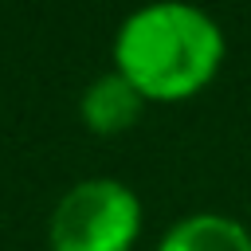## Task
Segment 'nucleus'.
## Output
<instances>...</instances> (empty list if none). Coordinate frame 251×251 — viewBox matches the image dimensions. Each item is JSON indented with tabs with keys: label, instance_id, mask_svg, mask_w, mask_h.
Returning <instances> with one entry per match:
<instances>
[{
	"label": "nucleus",
	"instance_id": "obj_1",
	"mask_svg": "<svg viewBox=\"0 0 251 251\" xmlns=\"http://www.w3.org/2000/svg\"><path fill=\"white\" fill-rule=\"evenodd\" d=\"M114 71L126 75L149 102H180L212 82L224 63L220 24L180 0H161L129 12L114 35Z\"/></svg>",
	"mask_w": 251,
	"mask_h": 251
},
{
	"label": "nucleus",
	"instance_id": "obj_2",
	"mask_svg": "<svg viewBox=\"0 0 251 251\" xmlns=\"http://www.w3.org/2000/svg\"><path fill=\"white\" fill-rule=\"evenodd\" d=\"M141 231V200L114 176H90L71 184L51 220V251H129Z\"/></svg>",
	"mask_w": 251,
	"mask_h": 251
},
{
	"label": "nucleus",
	"instance_id": "obj_4",
	"mask_svg": "<svg viewBox=\"0 0 251 251\" xmlns=\"http://www.w3.org/2000/svg\"><path fill=\"white\" fill-rule=\"evenodd\" d=\"M157 251H251V231L231 216L192 212L161 235Z\"/></svg>",
	"mask_w": 251,
	"mask_h": 251
},
{
	"label": "nucleus",
	"instance_id": "obj_3",
	"mask_svg": "<svg viewBox=\"0 0 251 251\" xmlns=\"http://www.w3.org/2000/svg\"><path fill=\"white\" fill-rule=\"evenodd\" d=\"M141 106H145V98H141L137 86H133L126 75H118V71L98 75V78L86 86L82 102H78L82 122H86L94 133H122V129H129V126L137 122Z\"/></svg>",
	"mask_w": 251,
	"mask_h": 251
}]
</instances>
